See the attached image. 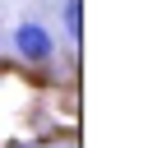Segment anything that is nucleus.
<instances>
[{"label": "nucleus", "mask_w": 148, "mask_h": 148, "mask_svg": "<svg viewBox=\"0 0 148 148\" xmlns=\"http://www.w3.org/2000/svg\"><path fill=\"white\" fill-rule=\"evenodd\" d=\"M14 51H18V60H23L28 69H51V65H56V37H51V28L37 23V18H23V23L14 28Z\"/></svg>", "instance_id": "obj_1"}, {"label": "nucleus", "mask_w": 148, "mask_h": 148, "mask_svg": "<svg viewBox=\"0 0 148 148\" xmlns=\"http://www.w3.org/2000/svg\"><path fill=\"white\" fill-rule=\"evenodd\" d=\"M60 23H65V42L79 46V37H83V0H65L60 5Z\"/></svg>", "instance_id": "obj_2"}]
</instances>
